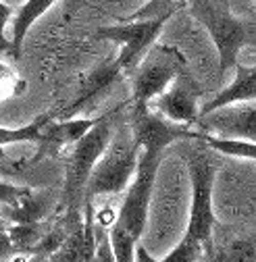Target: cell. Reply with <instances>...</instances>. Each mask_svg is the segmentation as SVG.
<instances>
[{
    "label": "cell",
    "instance_id": "obj_21",
    "mask_svg": "<svg viewBox=\"0 0 256 262\" xmlns=\"http://www.w3.org/2000/svg\"><path fill=\"white\" fill-rule=\"evenodd\" d=\"M31 189L29 187H23V185H13V183H5L0 181V204H15L19 200H23L25 195H29Z\"/></svg>",
    "mask_w": 256,
    "mask_h": 262
},
{
    "label": "cell",
    "instance_id": "obj_19",
    "mask_svg": "<svg viewBox=\"0 0 256 262\" xmlns=\"http://www.w3.org/2000/svg\"><path fill=\"white\" fill-rule=\"evenodd\" d=\"M217 262H254V242H238L231 248L223 250Z\"/></svg>",
    "mask_w": 256,
    "mask_h": 262
},
{
    "label": "cell",
    "instance_id": "obj_15",
    "mask_svg": "<svg viewBox=\"0 0 256 262\" xmlns=\"http://www.w3.org/2000/svg\"><path fill=\"white\" fill-rule=\"evenodd\" d=\"M48 214V206L44 200H40L38 195H34L31 191L29 195H25L23 200L15 202L9 206L7 210V219L15 225H34V223H42Z\"/></svg>",
    "mask_w": 256,
    "mask_h": 262
},
{
    "label": "cell",
    "instance_id": "obj_7",
    "mask_svg": "<svg viewBox=\"0 0 256 262\" xmlns=\"http://www.w3.org/2000/svg\"><path fill=\"white\" fill-rule=\"evenodd\" d=\"M167 21V17L148 21H121L119 25L96 29V38L121 44V52L115 56V60L121 67L123 75H132L140 60L144 58V54L154 46Z\"/></svg>",
    "mask_w": 256,
    "mask_h": 262
},
{
    "label": "cell",
    "instance_id": "obj_3",
    "mask_svg": "<svg viewBox=\"0 0 256 262\" xmlns=\"http://www.w3.org/2000/svg\"><path fill=\"white\" fill-rule=\"evenodd\" d=\"M140 146L136 144L130 129L119 127L92 169L86 189H83V200H94L96 195H117L127 189L134 173H136V162H138Z\"/></svg>",
    "mask_w": 256,
    "mask_h": 262
},
{
    "label": "cell",
    "instance_id": "obj_9",
    "mask_svg": "<svg viewBox=\"0 0 256 262\" xmlns=\"http://www.w3.org/2000/svg\"><path fill=\"white\" fill-rule=\"evenodd\" d=\"M130 131L140 150L144 148L158 154H163V150L177 140H200V131H194L187 125H175L150 108L132 113Z\"/></svg>",
    "mask_w": 256,
    "mask_h": 262
},
{
    "label": "cell",
    "instance_id": "obj_18",
    "mask_svg": "<svg viewBox=\"0 0 256 262\" xmlns=\"http://www.w3.org/2000/svg\"><path fill=\"white\" fill-rule=\"evenodd\" d=\"M136 244L138 242L119 223L111 227L109 246H111V254L115 262H136Z\"/></svg>",
    "mask_w": 256,
    "mask_h": 262
},
{
    "label": "cell",
    "instance_id": "obj_25",
    "mask_svg": "<svg viewBox=\"0 0 256 262\" xmlns=\"http://www.w3.org/2000/svg\"><path fill=\"white\" fill-rule=\"evenodd\" d=\"M67 3H69V9H75L77 11L83 5V0H67Z\"/></svg>",
    "mask_w": 256,
    "mask_h": 262
},
{
    "label": "cell",
    "instance_id": "obj_16",
    "mask_svg": "<svg viewBox=\"0 0 256 262\" xmlns=\"http://www.w3.org/2000/svg\"><path fill=\"white\" fill-rule=\"evenodd\" d=\"M50 117H40L25 127H0V148L13 144H42L44 140V125Z\"/></svg>",
    "mask_w": 256,
    "mask_h": 262
},
{
    "label": "cell",
    "instance_id": "obj_23",
    "mask_svg": "<svg viewBox=\"0 0 256 262\" xmlns=\"http://www.w3.org/2000/svg\"><path fill=\"white\" fill-rule=\"evenodd\" d=\"M136 260H138V262H158V260H154V258L148 254V250H146L144 246H136Z\"/></svg>",
    "mask_w": 256,
    "mask_h": 262
},
{
    "label": "cell",
    "instance_id": "obj_17",
    "mask_svg": "<svg viewBox=\"0 0 256 262\" xmlns=\"http://www.w3.org/2000/svg\"><path fill=\"white\" fill-rule=\"evenodd\" d=\"M202 144H206L208 148L227 154V156H236V158H248L254 160L256 156V142H246V140H225V138H217L210 134H202L200 131V140Z\"/></svg>",
    "mask_w": 256,
    "mask_h": 262
},
{
    "label": "cell",
    "instance_id": "obj_5",
    "mask_svg": "<svg viewBox=\"0 0 256 262\" xmlns=\"http://www.w3.org/2000/svg\"><path fill=\"white\" fill-rule=\"evenodd\" d=\"M183 69H187V60L177 48L154 44L130 75L134 92L132 113L146 111L148 104L156 96H161Z\"/></svg>",
    "mask_w": 256,
    "mask_h": 262
},
{
    "label": "cell",
    "instance_id": "obj_14",
    "mask_svg": "<svg viewBox=\"0 0 256 262\" xmlns=\"http://www.w3.org/2000/svg\"><path fill=\"white\" fill-rule=\"evenodd\" d=\"M54 3H58V0H27V3L17 11L15 21H13V40H11L15 56H19V52H21V46L25 42L29 27L34 25Z\"/></svg>",
    "mask_w": 256,
    "mask_h": 262
},
{
    "label": "cell",
    "instance_id": "obj_20",
    "mask_svg": "<svg viewBox=\"0 0 256 262\" xmlns=\"http://www.w3.org/2000/svg\"><path fill=\"white\" fill-rule=\"evenodd\" d=\"M13 13H15V9L9 3H3V0H0V50L15 56L13 46H11L9 38H7V25H9L11 17H13Z\"/></svg>",
    "mask_w": 256,
    "mask_h": 262
},
{
    "label": "cell",
    "instance_id": "obj_6",
    "mask_svg": "<svg viewBox=\"0 0 256 262\" xmlns=\"http://www.w3.org/2000/svg\"><path fill=\"white\" fill-rule=\"evenodd\" d=\"M158 167H161V154L150 152V150H140L138 162H136V173L130 185H127V193L117 212L115 223H119L136 242L142 237L146 229L152 187H154Z\"/></svg>",
    "mask_w": 256,
    "mask_h": 262
},
{
    "label": "cell",
    "instance_id": "obj_4",
    "mask_svg": "<svg viewBox=\"0 0 256 262\" xmlns=\"http://www.w3.org/2000/svg\"><path fill=\"white\" fill-rule=\"evenodd\" d=\"M119 108H113L111 113H104L100 121L96 123L88 134L73 144L71 156L67 160V173H65V202L69 208H75L77 202L83 198V189L88 183V177L96 162L104 154L113 134H115V119Z\"/></svg>",
    "mask_w": 256,
    "mask_h": 262
},
{
    "label": "cell",
    "instance_id": "obj_2",
    "mask_svg": "<svg viewBox=\"0 0 256 262\" xmlns=\"http://www.w3.org/2000/svg\"><path fill=\"white\" fill-rule=\"evenodd\" d=\"M189 15L208 34L219 52V73L227 75L238 64V54L246 46L256 42L254 19L236 17L225 0H187Z\"/></svg>",
    "mask_w": 256,
    "mask_h": 262
},
{
    "label": "cell",
    "instance_id": "obj_22",
    "mask_svg": "<svg viewBox=\"0 0 256 262\" xmlns=\"http://www.w3.org/2000/svg\"><path fill=\"white\" fill-rule=\"evenodd\" d=\"M13 256H15V250H13L9 231H7V225L0 221V262H7V260H11Z\"/></svg>",
    "mask_w": 256,
    "mask_h": 262
},
{
    "label": "cell",
    "instance_id": "obj_12",
    "mask_svg": "<svg viewBox=\"0 0 256 262\" xmlns=\"http://www.w3.org/2000/svg\"><path fill=\"white\" fill-rule=\"evenodd\" d=\"M256 98V67L254 64H236V77L233 81L219 92L217 96H212L210 100L198 111V119L206 117L223 106H229V104H246V102H254Z\"/></svg>",
    "mask_w": 256,
    "mask_h": 262
},
{
    "label": "cell",
    "instance_id": "obj_1",
    "mask_svg": "<svg viewBox=\"0 0 256 262\" xmlns=\"http://www.w3.org/2000/svg\"><path fill=\"white\" fill-rule=\"evenodd\" d=\"M191 175V208L185 235L179 246L169 252L161 262H198L202 252H212V229L217 225L212 208V189L217 167L202 152L187 158Z\"/></svg>",
    "mask_w": 256,
    "mask_h": 262
},
{
    "label": "cell",
    "instance_id": "obj_8",
    "mask_svg": "<svg viewBox=\"0 0 256 262\" xmlns=\"http://www.w3.org/2000/svg\"><path fill=\"white\" fill-rule=\"evenodd\" d=\"M202 96V88L200 83L191 77V73L187 69H183L173 83L161 94L156 96L154 100L148 104L150 111L161 113L163 119L175 123V125H196L198 121V100Z\"/></svg>",
    "mask_w": 256,
    "mask_h": 262
},
{
    "label": "cell",
    "instance_id": "obj_13",
    "mask_svg": "<svg viewBox=\"0 0 256 262\" xmlns=\"http://www.w3.org/2000/svg\"><path fill=\"white\" fill-rule=\"evenodd\" d=\"M100 121V117L94 119H67V121H52V117L48 119V123L44 125V140L42 146L46 148H65V146H73L77 140H81L88 131Z\"/></svg>",
    "mask_w": 256,
    "mask_h": 262
},
{
    "label": "cell",
    "instance_id": "obj_10",
    "mask_svg": "<svg viewBox=\"0 0 256 262\" xmlns=\"http://www.w3.org/2000/svg\"><path fill=\"white\" fill-rule=\"evenodd\" d=\"M254 117H256L254 102L229 104V106H223L206 117H200L196 121V125H198V129H202V134L212 131V134H217V138L256 142Z\"/></svg>",
    "mask_w": 256,
    "mask_h": 262
},
{
    "label": "cell",
    "instance_id": "obj_11",
    "mask_svg": "<svg viewBox=\"0 0 256 262\" xmlns=\"http://www.w3.org/2000/svg\"><path fill=\"white\" fill-rule=\"evenodd\" d=\"M121 75H123V71H121V67L117 64L115 58H109V60H104L102 64H98V67H96V69L81 81V85H79V90H77V96L73 98V102H71L69 106L62 108V111L56 115V119H58V121H67V119H73L79 111H86L94 100H98V98H100L113 83H117Z\"/></svg>",
    "mask_w": 256,
    "mask_h": 262
},
{
    "label": "cell",
    "instance_id": "obj_24",
    "mask_svg": "<svg viewBox=\"0 0 256 262\" xmlns=\"http://www.w3.org/2000/svg\"><path fill=\"white\" fill-rule=\"evenodd\" d=\"M11 260H13V262H29V256H27V254H15Z\"/></svg>",
    "mask_w": 256,
    "mask_h": 262
}]
</instances>
